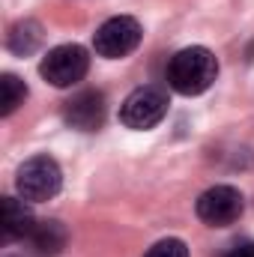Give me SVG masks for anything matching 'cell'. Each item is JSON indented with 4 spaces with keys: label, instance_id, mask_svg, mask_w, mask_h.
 <instances>
[{
    "label": "cell",
    "instance_id": "7a4b0ae2",
    "mask_svg": "<svg viewBox=\"0 0 254 257\" xmlns=\"http://www.w3.org/2000/svg\"><path fill=\"white\" fill-rule=\"evenodd\" d=\"M15 186H18V194L24 200H36V203L39 200H51L63 186L60 165L51 156H33L30 162L21 165Z\"/></svg>",
    "mask_w": 254,
    "mask_h": 257
},
{
    "label": "cell",
    "instance_id": "7c38bea8",
    "mask_svg": "<svg viewBox=\"0 0 254 257\" xmlns=\"http://www.w3.org/2000/svg\"><path fill=\"white\" fill-rule=\"evenodd\" d=\"M144 257H189V245L183 239H162V242H156Z\"/></svg>",
    "mask_w": 254,
    "mask_h": 257
},
{
    "label": "cell",
    "instance_id": "8fae6325",
    "mask_svg": "<svg viewBox=\"0 0 254 257\" xmlns=\"http://www.w3.org/2000/svg\"><path fill=\"white\" fill-rule=\"evenodd\" d=\"M24 99H27L24 81H18L15 75H3L0 78V111H3V117H9Z\"/></svg>",
    "mask_w": 254,
    "mask_h": 257
},
{
    "label": "cell",
    "instance_id": "52a82bcc",
    "mask_svg": "<svg viewBox=\"0 0 254 257\" xmlns=\"http://www.w3.org/2000/svg\"><path fill=\"white\" fill-rule=\"evenodd\" d=\"M63 120L78 132H96L105 123V96L99 90H84L72 96L63 108Z\"/></svg>",
    "mask_w": 254,
    "mask_h": 257
},
{
    "label": "cell",
    "instance_id": "8992f818",
    "mask_svg": "<svg viewBox=\"0 0 254 257\" xmlns=\"http://www.w3.org/2000/svg\"><path fill=\"white\" fill-rule=\"evenodd\" d=\"M242 215V194L233 186H212L197 197V218L209 227H227Z\"/></svg>",
    "mask_w": 254,
    "mask_h": 257
},
{
    "label": "cell",
    "instance_id": "9c48e42d",
    "mask_svg": "<svg viewBox=\"0 0 254 257\" xmlns=\"http://www.w3.org/2000/svg\"><path fill=\"white\" fill-rule=\"evenodd\" d=\"M30 242L36 248L39 257H54L60 254V248L66 245V230L60 221H39L30 233Z\"/></svg>",
    "mask_w": 254,
    "mask_h": 257
},
{
    "label": "cell",
    "instance_id": "4fadbf2b",
    "mask_svg": "<svg viewBox=\"0 0 254 257\" xmlns=\"http://www.w3.org/2000/svg\"><path fill=\"white\" fill-rule=\"evenodd\" d=\"M224 257H254V242H239V245H233Z\"/></svg>",
    "mask_w": 254,
    "mask_h": 257
},
{
    "label": "cell",
    "instance_id": "5b68a950",
    "mask_svg": "<svg viewBox=\"0 0 254 257\" xmlns=\"http://www.w3.org/2000/svg\"><path fill=\"white\" fill-rule=\"evenodd\" d=\"M87 66H90V57L81 45H57L45 54L39 72L54 87H72L87 75Z\"/></svg>",
    "mask_w": 254,
    "mask_h": 257
},
{
    "label": "cell",
    "instance_id": "6da1fadb",
    "mask_svg": "<svg viewBox=\"0 0 254 257\" xmlns=\"http://www.w3.org/2000/svg\"><path fill=\"white\" fill-rule=\"evenodd\" d=\"M215 75H218V60L203 45H191V48L177 51L168 63V84L183 96H197V93L209 90Z\"/></svg>",
    "mask_w": 254,
    "mask_h": 257
},
{
    "label": "cell",
    "instance_id": "30bf717a",
    "mask_svg": "<svg viewBox=\"0 0 254 257\" xmlns=\"http://www.w3.org/2000/svg\"><path fill=\"white\" fill-rule=\"evenodd\" d=\"M39 42H42V33H39V24L36 21H21L9 33V48L15 54H30Z\"/></svg>",
    "mask_w": 254,
    "mask_h": 257
},
{
    "label": "cell",
    "instance_id": "ba28073f",
    "mask_svg": "<svg viewBox=\"0 0 254 257\" xmlns=\"http://www.w3.org/2000/svg\"><path fill=\"white\" fill-rule=\"evenodd\" d=\"M33 227H36V221H33V212L24 206V200L3 197V236L21 239V236H30Z\"/></svg>",
    "mask_w": 254,
    "mask_h": 257
},
{
    "label": "cell",
    "instance_id": "3957f363",
    "mask_svg": "<svg viewBox=\"0 0 254 257\" xmlns=\"http://www.w3.org/2000/svg\"><path fill=\"white\" fill-rule=\"evenodd\" d=\"M165 114H168V93L162 87H138L135 93H129V99L120 108V120L138 132L159 126Z\"/></svg>",
    "mask_w": 254,
    "mask_h": 257
},
{
    "label": "cell",
    "instance_id": "277c9868",
    "mask_svg": "<svg viewBox=\"0 0 254 257\" xmlns=\"http://www.w3.org/2000/svg\"><path fill=\"white\" fill-rule=\"evenodd\" d=\"M141 42V24L129 15H117V18H108L96 36H93V48L99 57H108V60H120L132 54Z\"/></svg>",
    "mask_w": 254,
    "mask_h": 257
}]
</instances>
